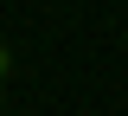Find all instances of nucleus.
<instances>
[{
  "label": "nucleus",
  "instance_id": "f257e3e1",
  "mask_svg": "<svg viewBox=\"0 0 128 116\" xmlns=\"http://www.w3.org/2000/svg\"><path fill=\"white\" fill-rule=\"evenodd\" d=\"M6 65H13V52H6V45H0V78H6Z\"/></svg>",
  "mask_w": 128,
  "mask_h": 116
}]
</instances>
